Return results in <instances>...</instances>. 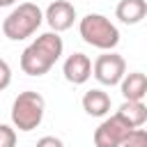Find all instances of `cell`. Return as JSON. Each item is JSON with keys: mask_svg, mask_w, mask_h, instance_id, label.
<instances>
[{"mask_svg": "<svg viewBox=\"0 0 147 147\" xmlns=\"http://www.w3.org/2000/svg\"><path fill=\"white\" fill-rule=\"evenodd\" d=\"M62 55V37L57 32L39 34L23 53H21V69L28 76H44Z\"/></svg>", "mask_w": 147, "mask_h": 147, "instance_id": "obj_1", "label": "cell"}, {"mask_svg": "<svg viewBox=\"0 0 147 147\" xmlns=\"http://www.w3.org/2000/svg\"><path fill=\"white\" fill-rule=\"evenodd\" d=\"M41 18H44V14L34 2H21L2 21V32L7 39H14V41L25 39L41 25Z\"/></svg>", "mask_w": 147, "mask_h": 147, "instance_id": "obj_2", "label": "cell"}, {"mask_svg": "<svg viewBox=\"0 0 147 147\" xmlns=\"http://www.w3.org/2000/svg\"><path fill=\"white\" fill-rule=\"evenodd\" d=\"M44 117V96L34 90H25L14 99L11 122L18 131H32Z\"/></svg>", "mask_w": 147, "mask_h": 147, "instance_id": "obj_3", "label": "cell"}, {"mask_svg": "<svg viewBox=\"0 0 147 147\" xmlns=\"http://www.w3.org/2000/svg\"><path fill=\"white\" fill-rule=\"evenodd\" d=\"M80 37L96 46V48H115L119 41V30L101 14H87L85 18H80Z\"/></svg>", "mask_w": 147, "mask_h": 147, "instance_id": "obj_4", "label": "cell"}, {"mask_svg": "<svg viewBox=\"0 0 147 147\" xmlns=\"http://www.w3.org/2000/svg\"><path fill=\"white\" fill-rule=\"evenodd\" d=\"M124 69H126V62H124V57L119 53H103L92 64V71H94L96 80L103 83V85L119 83L122 76H124Z\"/></svg>", "mask_w": 147, "mask_h": 147, "instance_id": "obj_5", "label": "cell"}, {"mask_svg": "<svg viewBox=\"0 0 147 147\" xmlns=\"http://www.w3.org/2000/svg\"><path fill=\"white\" fill-rule=\"evenodd\" d=\"M129 131H133L131 126H126L117 115L103 119L96 131H94V145L96 147H122L124 138L129 136Z\"/></svg>", "mask_w": 147, "mask_h": 147, "instance_id": "obj_6", "label": "cell"}, {"mask_svg": "<svg viewBox=\"0 0 147 147\" xmlns=\"http://www.w3.org/2000/svg\"><path fill=\"white\" fill-rule=\"evenodd\" d=\"M74 18H76V7L69 0H55L46 7V21L55 32L71 28Z\"/></svg>", "mask_w": 147, "mask_h": 147, "instance_id": "obj_7", "label": "cell"}, {"mask_svg": "<svg viewBox=\"0 0 147 147\" xmlns=\"http://www.w3.org/2000/svg\"><path fill=\"white\" fill-rule=\"evenodd\" d=\"M62 71H64V78H67L69 83L80 85V83H85V80L92 76V62H90V57H87L85 53H71V55L64 60Z\"/></svg>", "mask_w": 147, "mask_h": 147, "instance_id": "obj_8", "label": "cell"}, {"mask_svg": "<svg viewBox=\"0 0 147 147\" xmlns=\"http://www.w3.org/2000/svg\"><path fill=\"white\" fill-rule=\"evenodd\" d=\"M83 108L92 117H103L110 110V96L103 90H87L83 94Z\"/></svg>", "mask_w": 147, "mask_h": 147, "instance_id": "obj_9", "label": "cell"}, {"mask_svg": "<svg viewBox=\"0 0 147 147\" xmlns=\"http://www.w3.org/2000/svg\"><path fill=\"white\" fill-rule=\"evenodd\" d=\"M122 94L126 101H140L147 94V76L142 71H133L122 80Z\"/></svg>", "mask_w": 147, "mask_h": 147, "instance_id": "obj_10", "label": "cell"}, {"mask_svg": "<svg viewBox=\"0 0 147 147\" xmlns=\"http://www.w3.org/2000/svg\"><path fill=\"white\" fill-rule=\"evenodd\" d=\"M117 117H119L126 126L138 129V126L147 119V108H145L142 101H124V103L119 106V110H117Z\"/></svg>", "mask_w": 147, "mask_h": 147, "instance_id": "obj_11", "label": "cell"}, {"mask_svg": "<svg viewBox=\"0 0 147 147\" xmlns=\"http://www.w3.org/2000/svg\"><path fill=\"white\" fill-rule=\"evenodd\" d=\"M115 14L122 23H138L147 14V2L145 0H119Z\"/></svg>", "mask_w": 147, "mask_h": 147, "instance_id": "obj_12", "label": "cell"}, {"mask_svg": "<svg viewBox=\"0 0 147 147\" xmlns=\"http://www.w3.org/2000/svg\"><path fill=\"white\" fill-rule=\"evenodd\" d=\"M122 147H147V131L145 129H133L124 138Z\"/></svg>", "mask_w": 147, "mask_h": 147, "instance_id": "obj_13", "label": "cell"}, {"mask_svg": "<svg viewBox=\"0 0 147 147\" xmlns=\"http://www.w3.org/2000/svg\"><path fill=\"white\" fill-rule=\"evenodd\" d=\"M0 147H16V133L7 124H0Z\"/></svg>", "mask_w": 147, "mask_h": 147, "instance_id": "obj_14", "label": "cell"}, {"mask_svg": "<svg viewBox=\"0 0 147 147\" xmlns=\"http://www.w3.org/2000/svg\"><path fill=\"white\" fill-rule=\"evenodd\" d=\"M9 83H11V69H9V64L0 57V90H5Z\"/></svg>", "mask_w": 147, "mask_h": 147, "instance_id": "obj_15", "label": "cell"}, {"mask_svg": "<svg viewBox=\"0 0 147 147\" xmlns=\"http://www.w3.org/2000/svg\"><path fill=\"white\" fill-rule=\"evenodd\" d=\"M37 147H64V145H62V140L55 138V136H44V138L37 140Z\"/></svg>", "mask_w": 147, "mask_h": 147, "instance_id": "obj_16", "label": "cell"}, {"mask_svg": "<svg viewBox=\"0 0 147 147\" xmlns=\"http://www.w3.org/2000/svg\"><path fill=\"white\" fill-rule=\"evenodd\" d=\"M16 0H0V7H7V5H14Z\"/></svg>", "mask_w": 147, "mask_h": 147, "instance_id": "obj_17", "label": "cell"}]
</instances>
